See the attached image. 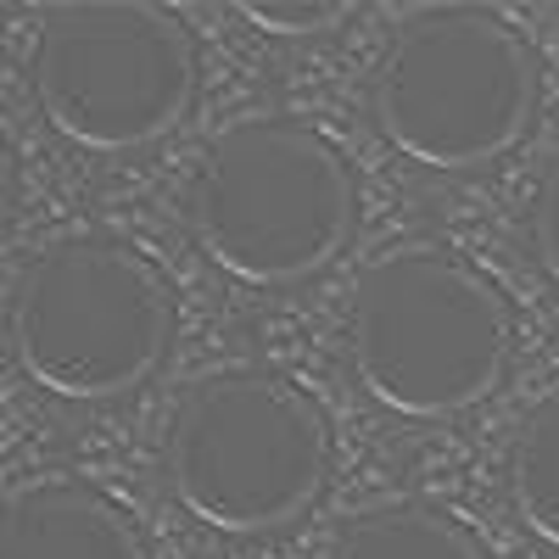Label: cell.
Returning a JSON list of instances; mask_svg holds the SVG:
<instances>
[{
  "label": "cell",
  "mask_w": 559,
  "mask_h": 559,
  "mask_svg": "<svg viewBox=\"0 0 559 559\" xmlns=\"http://www.w3.org/2000/svg\"><path fill=\"white\" fill-rule=\"evenodd\" d=\"M0 559H146V548L96 487L28 481L0 515Z\"/></svg>",
  "instance_id": "52a82bcc"
},
{
  "label": "cell",
  "mask_w": 559,
  "mask_h": 559,
  "mask_svg": "<svg viewBox=\"0 0 559 559\" xmlns=\"http://www.w3.org/2000/svg\"><path fill=\"white\" fill-rule=\"evenodd\" d=\"M509 503H515V521L559 548V392L543 397L526 426L515 431V448H509V471H503Z\"/></svg>",
  "instance_id": "9c48e42d"
},
{
  "label": "cell",
  "mask_w": 559,
  "mask_h": 559,
  "mask_svg": "<svg viewBox=\"0 0 559 559\" xmlns=\"http://www.w3.org/2000/svg\"><path fill=\"white\" fill-rule=\"evenodd\" d=\"M185 224L241 286H297L353 236V174L319 129L258 112L229 123L185 185Z\"/></svg>",
  "instance_id": "7a4b0ae2"
},
{
  "label": "cell",
  "mask_w": 559,
  "mask_h": 559,
  "mask_svg": "<svg viewBox=\"0 0 559 559\" xmlns=\"http://www.w3.org/2000/svg\"><path fill=\"white\" fill-rule=\"evenodd\" d=\"M537 107V57L515 23L487 7L414 12L369 79L386 146L419 168L464 174L503 157Z\"/></svg>",
  "instance_id": "277c9868"
},
{
  "label": "cell",
  "mask_w": 559,
  "mask_h": 559,
  "mask_svg": "<svg viewBox=\"0 0 559 559\" xmlns=\"http://www.w3.org/2000/svg\"><path fill=\"white\" fill-rule=\"evenodd\" d=\"M347 358L386 414L448 419L503 381L515 358V313L459 252L403 241L358 274Z\"/></svg>",
  "instance_id": "6da1fadb"
},
{
  "label": "cell",
  "mask_w": 559,
  "mask_h": 559,
  "mask_svg": "<svg viewBox=\"0 0 559 559\" xmlns=\"http://www.w3.org/2000/svg\"><path fill=\"white\" fill-rule=\"evenodd\" d=\"M331 559H481V548L431 503H376L336 532Z\"/></svg>",
  "instance_id": "ba28073f"
},
{
  "label": "cell",
  "mask_w": 559,
  "mask_h": 559,
  "mask_svg": "<svg viewBox=\"0 0 559 559\" xmlns=\"http://www.w3.org/2000/svg\"><path fill=\"white\" fill-rule=\"evenodd\" d=\"M532 247H537L543 274L559 286V163L543 174V191H537V207H532Z\"/></svg>",
  "instance_id": "8fae6325"
},
{
  "label": "cell",
  "mask_w": 559,
  "mask_h": 559,
  "mask_svg": "<svg viewBox=\"0 0 559 559\" xmlns=\"http://www.w3.org/2000/svg\"><path fill=\"white\" fill-rule=\"evenodd\" d=\"M168 492L207 532L258 537L297 521L331 471L319 403L258 364L185 386L168 419Z\"/></svg>",
  "instance_id": "3957f363"
},
{
  "label": "cell",
  "mask_w": 559,
  "mask_h": 559,
  "mask_svg": "<svg viewBox=\"0 0 559 559\" xmlns=\"http://www.w3.org/2000/svg\"><path fill=\"white\" fill-rule=\"evenodd\" d=\"M174 297L152 258L107 236H73L28 258L12 286V358L62 403L134 392L168 353Z\"/></svg>",
  "instance_id": "5b68a950"
},
{
  "label": "cell",
  "mask_w": 559,
  "mask_h": 559,
  "mask_svg": "<svg viewBox=\"0 0 559 559\" xmlns=\"http://www.w3.org/2000/svg\"><path fill=\"white\" fill-rule=\"evenodd\" d=\"M197 39L146 0L51 7L34 45V102L68 146L123 157L174 134L197 102Z\"/></svg>",
  "instance_id": "8992f818"
},
{
  "label": "cell",
  "mask_w": 559,
  "mask_h": 559,
  "mask_svg": "<svg viewBox=\"0 0 559 559\" xmlns=\"http://www.w3.org/2000/svg\"><path fill=\"white\" fill-rule=\"evenodd\" d=\"M353 7L342 0H313V7H274V0H247L241 17L258 23L263 34H319V28H336Z\"/></svg>",
  "instance_id": "30bf717a"
}]
</instances>
